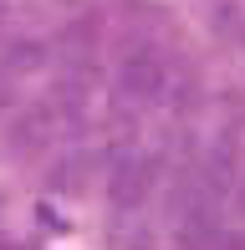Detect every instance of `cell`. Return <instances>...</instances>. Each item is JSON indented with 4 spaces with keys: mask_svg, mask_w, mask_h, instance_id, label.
Listing matches in <instances>:
<instances>
[{
    "mask_svg": "<svg viewBox=\"0 0 245 250\" xmlns=\"http://www.w3.org/2000/svg\"><path fill=\"white\" fill-rule=\"evenodd\" d=\"M240 214H245V184H240Z\"/></svg>",
    "mask_w": 245,
    "mask_h": 250,
    "instance_id": "cell-7",
    "label": "cell"
},
{
    "mask_svg": "<svg viewBox=\"0 0 245 250\" xmlns=\"http://www.w3.org/2000/svg\"><path fill=\"white\" fill-rule=\"evenodd\" d=\"M204 174H199V184H204V199L209 204H225L230 189H235V168H240V153H235V133H220L215 143H209L204 153Z\"/></svg>",
    "mask_w": 245,
    "mask_h": 250,
    "instance_id": "cell-3",
    "label": "cell"
},
{
    "mask_svg": "<svg viewBox=\"0 0 245 250\" xmlns=\"http://www.w3.org/2000/svg\"><path fill=\"white\" fill-rule=\"evenodd\" d=\"M51 133H57V118H51V107H31L16 118V128L5 133V148L10 153H36L51 143Z\"/></svg>",
    "mask_w": 245,
    "mask_h": 250,
    "instance_id": "cell-4",
    "label": "cell"
},
{
    "mask_svg": "<svg viewBox=\"0 0 245 250\" xmlns=\"http://www.w3.org/2000/svg\"><path fill=\"white\" fill-rule=\"evenodd\" d=\"M46 46H41V41H10L5 46V56H0V72L5 77H26V72H41V66H46Z\"/></svg>",
    "mask_w": 245,
    "mask_h": 250,
    "instance_id": "cell-5",
    "label": "cell"
},
{
    "mask_svg": "<svg viewBox=\"0 0 245 250\" xmlns=\"http://www.w3.org/2000/svg\"><path fill=\"white\" fill-rule=\"evenodd\" d=\"M163 82H169V72H163V62H159V51H153V46H133V51L118 62V97L128 102V107L153 102V97L163 92Z\"/></svg>",
    "mask_w": 245,
    "mask_h": 250,
    "instance_id": "cell-1",
    "label": "cell"
},
{
    "mask_svg": "<svg viewBox=\"0 0 245 250\" xmlns=\"http://www.w3.org/2000/svg\"><path fill=\"white\" fill-rule=\"evenodd\" d=\"M148 189H153V158L143 153V148H122V153H118V164H113V184H107V194H113V209H118V214L143 209Z\"/></svg>",
    "mask_w": 245,
    "mask_h": 250,
    "instance_id": "cell-2",
    "label": "cell"
},
{
    "mask_svg": "<svg viewBox=\"0 0 245 250\" xmlns=\"http://www.w3.org/2000/svg\"><path fill=\"white\" fill-rule=\"evenodd\" d=\"M10 102H16V87H10V77H5V72H0V112H5V107H10Z\"/></svg>",
    "mask_w": 245,
    "mask_h": 250,
    "instance_id": "cell-6",
    "label": "cell"
}]
</instances>
